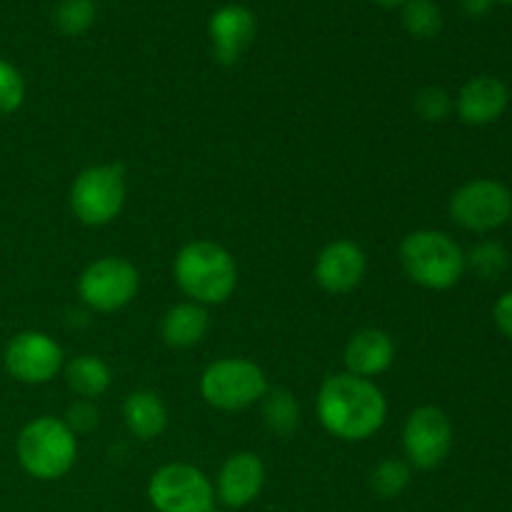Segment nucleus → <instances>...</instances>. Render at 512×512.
Masks as SVG:
<instances>
[{
    "label": "nucleus",
    "instance_id": "f257e3e1",
    "mask_svg": "<svg viewBox=\"0 0 512 512\" xmlns=\"http://www.w3.org/2000/svg\"><path fill=\"white\" fill-rule=\"evenodd\" d=\"M315 413L323 428L340 440H368L388 415L385 395L373 380L353 373L330 375L320 385Z\"/></svg>",
    "mask_w": 512,
    "mask_h": 512
},
{
    "label": "nucleus",
    "instance_id": "f03ea898",
    "mask_svg": "<svg viewBox=\"0 0 512 512\" xmlns=\"http://www.w3.org/2000/svg\"><path fill=\"white\" fill-rule=\"evenodd\" d=\"M173 275L178 288L198 305L225 303L238 285L235 258L223 245L210 240H195L185 245L175 255Z\"/></svg>",
    "mask_w": 512,
    "mask_h": 512
},
{
    "label": "nucleus",
    "instance_id": "7ed1b4c3",
    "mask_svg": "<svg viewBox=\"0 0 512 512\" xmlns=\"http://www.w3.org/2000/svg\"><path fill=\"white\" fill-rule=\"evenodd\" d=\"M18 463L30 478L58 480L68 473L78 458V440L73 430L58 418H35L20 430L15 440Z\"/></svg>",
    "mask_w": 512,
    "mask_h": 512
},
{
    "label": "nucleus",
    "instance_id": "20e7f679",
    "mask_svg": "<svg viewBox=\"0 0 512 512\" xmlns=\"http://www.w3.org/2000/svg\"><path fill=\"white\" fill-rule=\"evenodd\" d=\"M400 260L413 283L428 290H448L465 273V253L443 230H415L400 245Z\"/></svg>",
    "mask_w": 512,
    "mask_h": 512
},
{
    "label": "nucleus",
    "instance_id": "39448f33",
    "mask_svg": "<svg viewBox=\"0 0 512 512\" xmlns=\"http://www.w3.org/2000/svg\"><path fill=\"white\" fill-rule=\"evenodd\" d=\"M200 393L215 410H243L263 400L268 393V378L263 368L248 358H223L205 368L200 378Z\"/></svg>",
    "mask_w": 512,
    "mask_h": 512
},
{
    "label": "nucleus",
    "instance_id": "423d86ee",
    "mask_svg": "<svg viewBox=\"0 0 512 512\" xmlns=\"http://www.w3.org/2000/svg\"><path fill=\"white\" fill-rule=\"evenodd\" d=\"M125 203L123 165H93L75 178L70 188V208L80 223L90 228L118 218Z\"/></svg>",
    "mask_w": 512,
    "mask_h": 512
},
{
    "label": "nucleus",
    "instance_id": "0eeeda50",
    "mask_svg": "<svg viewBox=\"0 0 512 512\" xmlns=\"http://www.w3.org/2000/svg\"><path fill=\"white\" fill-rule=\"evenodd\" d=\"M148 498L158 512H208L215 505V485L188 463H170L155 470Z\"/></svg>",
    "mask_w": 512,
    "mask_h": 512
},
{
    "label": "nucleus",
    "instance_id": "6e6552de",
    "mask_svg": "<svg viewBox=\"0 0 512 512\" xmlns=\"http://www.w3.org/2000/svg\"><path fill=\"white\" fill-rule=\"evenodd\" d=\"M512 215V193L500 180L478 178L458 188L450 198V218L465 230L488 233L503 228Z\"/></svg>",
    "mask_w": 512,
    "mask_h": 512
},
{
    "label": "nucleus",
    "instance_id": "1a4fd4ad",
    "mask_svg": "<svg viewBox=\"0 0 512 512\" xmlns=\"http://www.w3.org/2000/svg\"><path fill=\"white\" fill-rule=\"evenodd\" d=\"M140 275L135 265L125 258H100L83 270L78 280V293L88 308L98 313H113L125 308L135 298Z\"/></svg>",
    "mask_w": 512,
    "mask_h": 512
},
{
    "label": "nucleus",
    "instance_id": "9d476101",
    "mask_svg": "<svg viewBox=\"0 0 512 512\" xmlns=\"http://www.w3.org/2000/svg\"><path fill=\"white\" fill-rule=\"evenodd\" d=\"M5 370L18 383L43 385L50 383L63 368V348L40 330H25L10 338L5 348Z\"/></svg>",
    "mask_w": 512,
    "mask_h": 512
},
{
    "label": "nucleus",
    "instance_id": "9b49d317",
    "mask_svg": "<svg viewBox=\"0 0 512 512\" xmlns=\"http://www.w3.org/2000/svg\"><path fill=\"white\" fill-rule=\"evenodd\" d=\"M405 455L420 470H433L443 463L453 448V425L440 408L425 405L413 410L403 430Z\"/></svg>",
    "mask_w": 512,
    "mask_h": 512
},
{
    "label": "nucleus",
    "instance_id": "f8f14e48",
    "mask_svg": "<svg viewBox=\"0 0 512 512\" xmlns=\"http://www.w3.org/2000/svg\"><path fill=\"white\" fill-rule=\"evenodd\" d=\"M258 33L255 15L245 5H223L208 20V38L213 58L223 65H235L250 48Z\"/></svg>",
    "mask_w": 512,
    "mask_h": 512
},
{
    "label": "nucleus",
    "instance_id": "ddd939ff",
    "mask_svg": "<svg viewBox=\"0 0 512 512\" xmlns=\"http://www.w3.org/2000/svg\"><path fill=\"white\" fill-rule=\"evenodd\" d=\"M365 268H368V260L358 243L345 238L333 240L320 250L318 260H315V280L328 293L343 295L363 283Z\"/></svg>",
    "mask_w": 512,
    "mask_h": 512
},
{
    "label": "nucleus",
    "instance_id": "4468645a",
    "mask_svg": "<svg viewBox=\"0 0 512 512\" xmlns=\"http://www.w3.org/2000/svg\"><path fill=\"white\" fill-rule=\"evenodd\" d=\"M265 485V465L255 453H235L223 463L215 483L220 503L238 510L253 503Z\"/></svg>",
    "mask_w": 512,
    "mask_h": 512
},
{
    "label": "nucleus",
    "instance_id": "2eb2a0df",
    "mask_svg": "<svg viewBox=\"0 0 512 512\" xmlns=\"http://www.w3.org/2000/svg\"><path fill=\"white\" fill-rule=\"evenodd\" d=\"M510 90L495 75H478L460 88L455 98L458 118L468 125H490L508 110Z\"/></svg>",
    "mask_w": 512,
    "mask_h": 512
},
{
    "label": "nucleus",
    "instance_id": "dca6fc26",
    "mask_svg": "<svg viewBox=\"0 0 512 512\" xmlns=\"http://www.w3.org/2000/svg\"><path fill=\"white\" fill-rule=\"evenodd\" d=\"M395 360V343L385 330L368 328L355 333L345 345V365L348 373L358 378H375L385 373Z\"/></svg>",
    "mask_w": 512,
    "mask_h": 512
},
{
    "label": "nucleus",
    "instance_id": "f3484780",
    "mask_svg": "<svg viewBox=\"0 0 512 512\" xmlns=\"http://www.w3.org/2000/svg\"><path fill=\"white\" fill-rule=\"evenodd\" d=\"M123 418L130 433L140 440H153L163 435L168 428V408L160 395L150 390H135L128 395L123 405Z\"/></svg>",
    "mask_w": 512,
    "mask_h": 512
},
{
    "label": "nucleus",
    "instance_id": "a211bd4d",
    "mask_svg": "<svg viewBox=\"0 0 512 512\" xmlns=\"http://www.w3.org/2000/svg\"><path fill=\"white\" fill-rule=\"evenodd\" d=\"M210 328V318L203 305L180 303L165 313L160 333L170 348H193L205 338Z\"/></svg>",
    "mask_w": 512,
    "mask_h": 512
},
{
    "label": "nucleus",
    "instance_id": "6ab92c4d",
    "mask_svg": "<svg viewBox=\"0 0 512 512\" xmlns=\"http://www.w3.org/2000/svg\"><path fill=\"white\" fill-rule=\"evenodd\" d=\"M65 383L78 398L93 400L110 388V368L95 355H78L65 365Z\"/></svg>",
    "mask_w": 512,
    "mask_h": 512
},
{
    "label": "nucleus",
    "instance_id": "aec40b11",
    "mask_svg": "<svg viewBox=\"0 0 512 512\" xmlns=\"http://www.w3.org/2000/svg\"><path fill=\"white\" fill-rule=\"evenodd\" d=\"M263 418L270 433L288 438L300 425V405L290 390L275 388L263 395Z\"/></svg>",
    "mask_w": 512,
    "mask_h": 512
},
{
    "label": "nucleus",
    "instance_id": "412c9836",
    "mask_svg": "<svg viewBox=\"0 0 512 512\" xmlns=\"http://www.w3.org/2000/svg\"><path fill=\"white\" fill-rule=\"evenodd\" d=\"M403 25L413 38L430 40L443 30V10L435 0H405L403 5Z\"/></svg>",
    "mask_w": 512,
    "mask_h": 512
},
{
    "label": "nucleus",
    "instance_id": "4be33fe9",
    "mask_svg": "<svg viewBox=\"0 0 512 512\" xmlns=\"http://www.w3.org/2000/svg\"><path fill=\"white\" fill-rule=\"evenodd\" d=\"M95 15H98V8L93 0H60L55 5L53 23L60 33L75 38V35L88 33L90 25L95 23Z\"/></svg>",
    "mask_w": 512,
    "mask_h": 512
},
{
    "label": "nucleus",
    "instance_id": "5701e85b",
    "mask_svg": "<svg viewBox=\"0 0 512 512\" xmlns=\"http://www.w3.org/2000/svg\"><path fill=\"white\" fill-rule=\"evenodd\" d=\"M508 258L510 255L503 245L485 240L475 245L470 255H465V268H470L483 280H498L508 270Z\"/></svg>",
    "mask_w": 512,
    "mask_h": 512
},
{
    "label": "nucleus",
    "instance_id": "b1692460",
    "mask_svg": "<svg viewBox=\"0 0 512 512\" xmlns=\"http://www.w3.org/2000/svg\"><path fill=\"white\" fill-rule=\"evenodd\" d=\"M410 483V465L398 458H388L373 470L370 475V485L380 498H398Z\"/></svg>",
    "mask_w": 512,
    "mask_h": 512
},
{
    "label": "nucleus",
    "instance_id": "393cba45",
    "mask_svg": "<svg viewBox=\"0 0 512 512\" xmlns=\"http://www.w3.org/2000/svg\"><path fill=\"white\" fill-rule=\"evenodd\" d=\"M413 108L415 113L423 120H428V123H443V120L455 110V100L450 98V93L445 88L428 85V88L415 93Z\"/></svg>",
    "mask_w": 512,
    "mask_h": 512
},
{
    "label": "nucleus",
    "instance_id": "a878e982",
    "mask_svg": "<svg viewBox=\"0 0 512 512\" xmlns=\"http://www.w3.org/2000/svg\"><path fill=\"white\" fill-rule=\"evenodd\" d=\"M25 100V80L13 63L0 58V118L15 113Z\"/></svg>",
    "mask_w": 512,
    "mask_h": 512
},
{
    "label": "nucleus",
    "instance_id": "bb28decb",
    "mask_svg": "<svg viewBox=\"0 0 512 512\" xmlns=\"http://www.w3.org/2000/svg\"><path fill=\"white\" fill-rule=\"evenodd\" d=\"M65 425L73 433H90L98 425V408L93 405V400H78L70 405L65 413Z\"/></svg>",
    "mask_w": 512,
    "mask_h": 512
},
{
    "label": "nucleus",
    "instance_id": "cd10ccee",
    "mask_svg": "<svg viewBox=\"0 0 512 512\" xmlns=\"http://www.w3.org/2000/svg\"><path fill=\"white\" fill-rule=\"evenodd\" d=\"M493 318H495V325L500 328V333L512 340V290L500 295L498 303H495L493 308Z\"/></svg>",
    "mask_w": 512,
    "mask_h": 512
},
{
    "label": "nucleus",
    "instance_id": "c85d7f7f",
    "mask_svg": "<svg viewBox=\"0 0 512 512\" xmlns=\"http://www.w3.org/2000/svg\"><path fill=\"white\" fill-rule=\"evenodd\" d=\"M460 5H463L465 13L478 18V15H485L490 8H493L495 0H460Z\"/></svg>",
    "mask_w": 512,
    "mask_h": 512
},
{
    "label": "nucleus",
    "instance_id": "c756f323",
    "mask_svg": "<svg viewBox=\"0 0 512 512\" xmlns=\"http://www.w3.org/2000/svg\"><path fill=\"white\" fill-rule=\"evenodd\" d=\"M373 3L383 5V8H398V5H403L405 0H373Z\"/></svg>",
    "mask_w": 512,
    "mask_h": 512
},
{
    "label": "nucleus",
    "instance_id": "7c9ffc66",
    "mask_svg": "<svg viewBox=\"0 0 512 512\" xmlns=\"http://www.w3.org/2000/svg\"><path fill=\"white\" fill-rule=\"evenodd\" d=\"M495 3H505V5H512V0H495Z\"/></svg>",
    "mask_w": 512,
    "mask_h": 512
},
{
    "label": "nucleus",
    "instance_id": "2f4dec72",
    "mask_svg": "<svg viewBox=\"0 0 512 512\" xmlns=\"http://www.w3.org/2000/svg\"><path fill=\"white\" fill-rule=\"evenodd\" d=\"M208 512H223V510H218V508H215V505H213V508H210Z\"/></svg>",
    "mask_w": 512,
    "mask_h": 512
},
{
    "label": "nucleus",
    "instance_id": "473e14b6",
    "mask_svg": "<svg viewBox=\"0 0 512 512\" xmlns=\"http://www.w3.org/2000/svg\"><path fill=\"white\" fill-rule=\"evenodd\" d=\"M510 220H512V215H510Z\"/></svg>",
    "mask_w": 512,
    "mask_h": 512
}]
</instances>
